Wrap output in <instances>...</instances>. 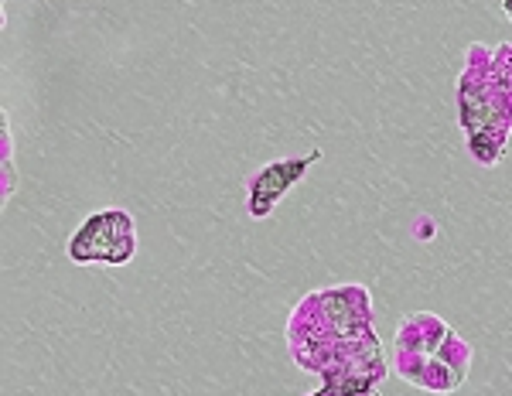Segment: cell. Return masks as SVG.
I'll return each mask as SVG.
<instances>
[{
  "label": "cell",
  "mask_w": 512,
  "mask_h": 396,
  "mask_svg": "<svg viewBox=\"0 0 512 396\" xmlns=\"http://www.w3.org/2000/svg\"><path fill=\"white\" fill-rule=\"evenodd\" d=\"M134 219L120 209L96 212L69 239V257L76 263H123L134 257Z\"/></svg>",
  "instance_id": "cell-1"
},
{
  "label": "cell",
  "mask_w": 512,
  "mask_h": 396,
  "mask_svg": "<svg viewBox=\"0 0 512 396\" xmlns=\"http://www.w3.org/2000/svg\"><path fill=\"white\" fill-rule=\"evenodd\" d=\"M315 158H321V154H311V158L294 161V164L291 161H280V164H270V168H263L260 178L253 181V198H256L253 209L260 205V198H267V209H270V205H274L277 198L284 195L287 188H291L294 181L304 175V168H308V164L315 161ZM267 209H263V212H267Z\"/></svg>",
  "instance_id": "cell-2"
}]
</instances>
